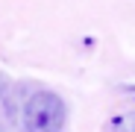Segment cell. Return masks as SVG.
<instances>
[{
	"instance_id": "cell-1",
	"label": "cell",
	"mask_w": 135,
	"mask_h": 132,
	"mask_svg": "<svg viewBox=\"0 0 135 132\" xmlns=\"http://www.w3.org/2000/svg\"><path fill=\"white\" fill-rule=\"evenodd\" d=\"M65 126V103L53 91H38L24 106V132H59Z\"/></svg>"
},
{
	"instance_id": "cell-2",
	"label": "cell",
	"mask_w": 135,
	"mask_h": 132,
	"mask_svg": "<svg viewBox=\"0 0 135 132\" xmlns=\"http://www.w3.org/2000/svg\"><path fill=\"white\" fill-rule=\"evenodd\" d=\"M123 132H135V129H123Z\"/></svg>"
}]
</instances>
